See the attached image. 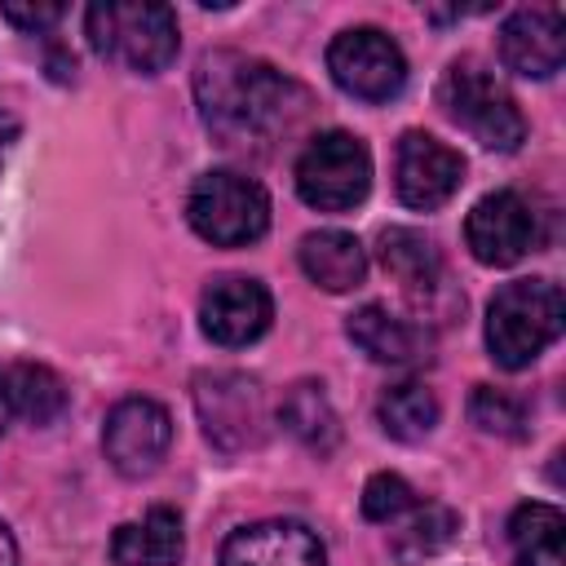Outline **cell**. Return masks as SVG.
<instances>
[{
	"label": "cell",
	"instance_id": "1",
	"mask_svg": "<svg viewBox=\"0 0 566 566\" xmlns=\"http://www.w3.org/2000/svg\"><path fill=\"white\" fill-rule=\"evenodd\" d=\"M195 102L208 133L226 150H261L279 142L310 106L305 88L261 57L217 49L195 66Z\"/></svg>",
	"mask_w": 566,
	"mask_h": 566
},
{
	"label": "cell",
	"instance_id": "2",
	"mask_svg": "<svg viewBox=\"0 0 566 566\" xmlns=\"http://www.w3.org/2000/svg\"><path fill=\"white\" fill-rule=\"evenodd\" d=\"M562 287L553 279H513L486 305V349L504 371L531 367L562 336Z\"/></svg>",
	"mask_w": 566,
	"mask_h": 566
},
{
	"label": "cell",
	"instance_id": "3",
	"mask_svg": "<svg viewBox=\"0 0 566 566\" xmlns=\"http://www.w3.org/2000/svg\"><path fill=\"white\" fill-rule=\"evenodd\" d=\"M84 31L97 57L119 62L137 75H159L168 71V62L177 57V13L168 4H150V0H106V4H88L84 13Z\"/></svg>",
	"mask_w": 566,
	"mask_h": 566
},
{
	"label": "cell",
	"instance_id": "4",
	"mask_svg": "<svg viewBox=\"0 0 566 566\" xmlns=\"http://www.w3.org/2000/svg\"><path fill=\"white\" fill-rule=\"evenodd\" d=\"M438 106L442 115L464 128L486 150H517L526 142V119L513 102V93L486 71L478 57H455L438 80Z\"/></svg>",
	"mask_w": 566,
	"mask_h": 566
},
{
	"label": "cell",
	"instance_id": "5",
	"mask_svg": "<svg viewBox=\"0 0 566 566\" xmlns=\"http://www.w3.org/2000/svg\"><path fill=\"white\" fill-rule=\"evenodd\" d=\"M186 217L212 248H248L270 230V195L261 181L234 168H212L195 177L186 195Z\"/></svg>",
	"mask_w": 566,
	"mask_h": 566
},
{
	"label": "cell",
	"instance_id": "6",
	"mask_svg": "<svg viewBox=\"0 0 566 566\" xmlns=\"http://www.w3.org/2000/svg\"><path fill=\"white\" fill-rule=\"evenodd\" d=\"M371 190V155L367 146L345 133L327 128L310 137V146L296 159V195L318 212H349Z\"/></svg>",
	"mask_w": 566,
	"mask_h": 566
},
{
	"label": "cell",
	"instance_id": "7",
	"mask_svg": "<svg viewBox=\"0 0 566 566\" xmlns=\"http://www.w3.org/2000/svg\"><path fill=\"white\" fill-rule=\"evenodd\" d=\"M195 411H199V424H203L208 442L226 455L252 451L270 433L261 380L248 376V371H226V367L199 371L195 376Z\"/></svg>",
	"mask_w": 566,
	"mask_h": 566
},
{
	"label": "cell",
	"instance_id": "8",
	"mask_svg": "<svg viewBox=\"0 0 566 566\" xmlns=\"http://www.w3.org/2000/svg\"><path fill=\"white\" fill-rule=\"evenodd\" d=\"M327 71L336 88L358 102H389L407 84V57L380 27H349L327 44Z\"/></svg>",
	"mask_w": 566,
	"mask_h": 566
},
{
	"label": "cell",
	"instance_id": "9",
	"mask_svg": "<svg viewBox=\"0 0 566 566\" xmlns=\"http://www.w3.org/2000/svg\"><path fill=\"white\" fill-rule=\"evenodd\" d=\"M539 239L535 208L517 190H491L482 195L464 217V243L482 265H517Z\"/></svg>",
	"mask_w": 566,
	"mask_h": 566
},
{
	"label": "cell",
	"instance_id": "10",
	"mask_svg": "<svg viewBox=\"0 0 566 566\" xmlns=\"http://www.w3.org/2000/svg\"><path fill=\"white\" fill-rule=\"evenodd\" d=\"M102 447H106V460L115 473L146 478L164 464V455L172 447V416L155 398H124L106 416Z\"/></svg>",
	"mask_w": 566,
	"mask_h": 566
},
{
	"label": "cell",
	"instance_id": "11",
	"mask_svg": "<svg viewBox=\"0 0 566 566\" xmlns=\"http://www.w3.org/2000/svg\"><path fill=\"white\" fill-rule=\"evenodd\" d=\"M464 181V159L460 150H451L447 142H438L433 133H402L398 155H394V190L407 208L416 212H433L442 208Z\"/></svg>",
	"mask_w": 566,
	"mask_h": 566
},
{
	"label": "cell",
	"instance_id": "12",
	"mask_svg": "<svg viewBox=\"0 0 566 566\" xmlns=\"http://www.w3.org/2000/svg\"><path fill=\"white\" fill-rule=\"evenodd\" d=\"M270 318H274V301L265 283L248 274H221L199 296V327L212 345H226V349L261 340Z\"/></svg>",
	"mask_w": 566,
	"mask_h": 566
},
{
	"label": "cell",
	"instance_id": "13",
	"mask_svg": "<svg viewBox=\"0 0 566 566\" xmlns=\"http://www.w3.org/2000/svg\"><path fill=\"white\" fill-rule=\"evenodd\" d=\"M500 62L522 80H548L566 62V22L557 4L517 9L500 27Z\"/></svg>",
	"mask_w": 566,
	"mask_h": 566
},
{
	"label": "cell",
	"instance_id": "14",
	"mask_svg": "<svg viewBox=\"0 0 566 566\" xmlns=\"http://www.w3.org/2000/svg\"><path fill=\"white\" fill-rule=\"evenodd\" d=\"M221 566H327L323 539L301 522H252L221 544Z\"/></svg>",
	"mask_w": 566,
	"mask_h": 566
},
{
	"label": "cell",
	"instance_id": "15",
	"mask_svg": "<svg viewBox=\"0 0 566 566\" xmlns=\"http://www.w3.org/2000/svg\"><path fill=\"white\" fill-rule=\"evenodd\" d=\"M345 336L371 358V363H385V367H424L433 358V336L424 323H411V318H398L389 314L385 305H363L349 314L345 323Z\"/></svg>",
	"mask_w": 566,
	"mask_h": 566
},
{
	"label": "cell",
	"instance_id": "16",
	"mask_svg": "<svg viewBox=\"0 0 566 566\" xmlns=\"http://www.w3.org/2000/svg\"><path fill=\"white\" fill-rule=\"evenodd\" d=\"M181 553H186L181 513L168 504L150 509L142 522H124L111 535V557L119 566H177Z\"/></svg>",
	"mask_w": 566,
	"mask_h": 566
},
{
	"label": "cell",
	"instance_id": "17",
	"mask_svg": "<svg viewBox=\"0 0 566 566\" xmlns=\"http://www.w3.org/2000/svg\"><path fill=\"white\" fill-rule=\"evenodd\" d=\"M301 270L323 292H354L367 279V252L349 230H310L296 248Z\"/></svg>",
	"mask_w": 566,
	"mask_h": 566
},
{
	"label": "cell",
	"instance_id": "18",
	"mask_svg": "<svg viewBox=\"0 0 566 566\" xmlns=\"http://www.w3.org/2000/svg\"><path fill=\"white\" fill-rule=\"evenodd\" d=\"M380 265L389 270V279H398V287L407 296H429L442 283V256H438L433 239H424L411 226L380 230Z\"/></svg>",
	"mask_w": 566,
	"mask_h": 566
},
{
	"label": "cell",
	"instance_id": "19",
	"mask_svg": "<svg viewBox=\"0 0 566 566\" xmlns=\"http://www.w3.org/2000/svg\"><path fill=\"white\" fill-rule=\"evenodd\" d=\"M279 424L314 455H332L336 442H340V420L332 411V398L318 380H296L287 394H283V407H279Z\"/></svg>",
	"mask_w": 566,
	"mask_h": 566
},
{
	"label": "cell",
	"instance_id": "20",
	"mask_svg": "<svg viewBox=\"0 0 566 566\" xmlns=\"http://www.w3.org/2000/svg\"><path fill=\"white\" fill-rule=\"evenodd\" d=\"M509 544L517 566H566V517L553 504H517L509 517Z\"/></svg>",
	"mask_w": 566,
	"mask_h": 566
},
{
	"label": "cell",
	"instance_id": "21",
	"mask_svg": "<svg viewBox=\"0 0 566 566\" xmlns=\"http://www.w3.org/2000/svg\"><path fill=\"white\" fill-rule=\"evenodd\" d=\"M4 389H9V416H22L31 424H53L66 411V385L44 363L4 367Z\"/></svg>",
	"mask_w": 566,
	"mask_h": 566
},
{
	"label": "cell",
	"instance_id": "22",
	"mask_svg": "<svg viewBox=\"0 0 566 566\" xmlns=\"http://www.w3.org/2000/svg\"><path fill=\"white\" fill-rule=\"evenodd\" d=\"M376 420L389 438L398 442H420L433 433L438 424V398L433 389H424L420 380H402V385H389L376 402Z\"/></svg>",
	"mask_w": 566,
	"mask_h": 566
},
{
	"label": "cell",
	"instance_id": "23",
	"mask_svg": "<svg viewBox=\"0 0 566 566\" xmlns=\"http://www.w3.org/2000/svg\"><path fill=\"white\" fill-rule=\"evenodd\" d=\"M402 517H407V522L394 531V557H398L402 566H420V562H429L433 553H442V548L451 544L455 526H460L455 509H447V504H416V509L402 513Z\"/></svg>",
	"mask_w": 566,
	"mask_h": 566
},
{
	"label": "cell",
	"instance_id": "24",
	"mask_svg": "<svg viewBox=\"0 0 566 566\" xmlns=\"http://www.w3.org/2000/svg\"><path fill=\"white\" fill-rule=\"evenodd\" d=\"M469 416H473V424H478L482 433H491V438H509V442L526 438V402H522L517 394H509V389L478 385L473 398H469Z\"/></svg>",
	"mask_w": 566,
	"mask_h": 566
},
{
	"label": "cell",
	"instance_id": "25",
	"mask_svg": "<svg viewBox=\"0 0 566 566\" xmlns=\"http://www.w3.org/2000/svg\"><path fill=\"white\" fill-rule=\"evenodd\" d=\"M411 509H416V491L407 486V478H398V473H371L367 478V486H363V517L367 522L394 526Z\"/></svg>",
	"mask_w": 566,
	"mask_h": 566
},
{
	"label": "cell",
	"instance_id": "26",
	"mask_svg": "<svg viewBox=\"0 0 566 566\" xmlns=\"http://www.w3.org/2000/svg\"><path fill=\"white\" fill-rule=\"evenodd\" d=\"M62 4H4L0 9V18L4 22H13L18 31H31V35H40V31H49V27H57L62 22Z\"/></svg>",
	"mask_w": 566,
	"mask_h": 566
},
{
	"label": "cell",
	"instance_id": "27",
	"mask_svg": "<svg viewBox=\"0 0 566 566\" xmlns=\"http://www.w3.org/2000/svg\"><path fill=\"white\" fill-rule=\"evenodd\" d=\"M13 142H18V119L9 111H0V164H4V155H9Z\"/></svg>",
	"mask_w": 566,
	"mask_h": 566
},
{
	"label": "cell",
	"instance_id": "28",
	"mask_svg": "<svg viewBox=\"0 0 566 566\" xmlns=\"http://www.w3.org/2000/svg\"><path fill=\"white\" fill-rule=\"evenodd\" d=\"M0 566H18V544H13V531L0 522Z\"/></svg>",
	"mask_w": 566,
	"mask_h": 566
},
{
	"label": "cell",
	"instance_id": "29",
	"mask_svg": "<svg viewBox=\"0 0 566 566\" xmlns=\"http://www.w3.org/2000/svg\"><path fill=\"white\" fill-rule=\"evenodd\" d=\"M9 420V389H4V371H0V429Z\"/></svg>",
	"mask_w": 566,
	"mask_h": 566
}]
</instances>
